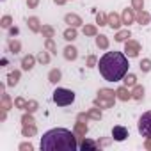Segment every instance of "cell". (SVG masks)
Returning a JSON list of instances; mask_svg holds the SVG:
<instances>
[{
  "label": "cell",
  "mask_w": 151,
  "mask_h": 151,
  "mask_svg": "<svg viewBox=\"0 0 151 151\" xmlns=\"http://www.w3.org/2000/svg\"><path fill=\"white\" fill-rule=\"evenodd\" d=\"M98 68L107 82H119L128 73V57L121 52H107L100 59Z\"/></svg>",
  "instance_id": "cell-1"
},
{
  "label": "cell",
  "mask_w": 151,
  "mask_h": 151,
  "mask_svg": "<svg viewBox=\"0 0 151 151\" xmlns=\"http://www.w3.org/2000/svg\"><path fill=\"white\" fill-rule=\"evenodd\" d=\"M78 147L77 135L66 128H53L48 130L41 137V149L43 151H75Z\"/></svg>",
  "instance_id": "cell-2"
},
{
  "label": "cell",
  "mask_w": 151,
  "mask_h": 151,
  "mask_svg": "<svg viewBox=\"0 0 151 151\" xmlns=\"http://www.w3.org/2000/svg\"><path fill=\"white\" fill-rule=\"evenodd\" d=\"M116 98H117V94L114 91H110V89H100L98 96L94 100V105L100 107V109H110V107H114Z\"/></svg>",
  "instance_id": "cell-3"
},
{
  "label": "cell",
  "mask_w": 151,
  "mask_h": 151,
  "mask_svg": "<svg viewBox=\"0 0 151 151\" xmlns=\"http://www.w3.org/2000/svg\"><path fill=\"white\" fill-rule=\"evenodd\" d=\"M53 101L59 105V107H66V105H71L75 101V93L69 91V89H64V87H57L53 91Z\"/></svg>",
  "instance_id": "cell-4"
},
{
  "label": "cell",
  "mask_w": 151,
  "mask_h": 151,
  "mask_svg": "<svg viewBox=\"0 0 151 151\" xmlns=\"http://www.w3.org/2000/svg\"><path fill=\"white\" fill-rule=\"evenodd\" d=\"M139 133L142 137H151V112H146L139 119Z\"/></svg>",
  "instance_id": "cell-5"
},
{
  "label": "cell",
  "mask_w": 151,
  "mask_h": 151,
  "mask_svg": "<svg viewBox=\"0 0 151 151\" xmlns=\"http://www.w3.org/2000/svg\"><path fill=\"white\" fill-rule=\"evenodd\" d=\"M139 52H140V45H139L137 41L128 39V41L124 43V55H126V57H137Z\"/></svg>",
  "instance_id": "cell-6"
},
{
  "label": "cell",
  "mask_w": 151,
  "mask_h": 151,
  "mask_svg": "<svg viewBox=\"0 0 151 151\" xmlns=\"http://www.w3.org/2000/svg\"><path fill=\"white\" fill-rule=\"evenodd\" d=\"M112 137H114V140H124L126 137H128V130L124 128V126H114L112 128Z\"/></svg>",
  "instance_id": "cell-7"
},
{
  "label": "cell",
  "mask_w": 151,
  "mask_h": 151,
  "mask_svg": "<svg viewBox=\"0 0 151 151\" xmlns=\"http://www.w3.org/2000/svg\"><path fill=\"white\" fill-rule=\"evenodd\" d=\"M64 22H66L69 27H75V29L80 27V25L84 23V22H82V18H80L78 14H73V13H71V14H66V16H64Z\"/></svg>",
  "instance_id": "cell-8"
},
{
  "label": "cell",
  "mask_w": 151,
  "mask_h": 151,
  "mask_svg": "<svg viewBox=\"0 0 151 151\" xmlns=\"http://www.w3.org/2000/svg\"><path fill=\"white\" fill-rule=\"evenodd\" d=\"M121 23H123V20L116 14V13H110V14H107V25H110L114 30H117L119 27H121Z\"/></svg>",
  "instance_id": "cell-9"
},
{
  "label": "cell",
  "mask_w": 151,
  "mask_h": 151,
  "mask_svg": "<svg viewBox=\"0 0 151 151\" xmlns=\"http://www.w3.org/2000/svg\"><path fill=\"white\" fill-rule=\"evenodd\" d=\"M73 132H75V135H77V137H86V133H87V124H86L84 121H78V119H77Z\"/></svg>",
  "instance_id": "cell-10"
},
{
  "label": "cell",
  "mask_w": 151,
  "mask_h": 151,
  "mask_svg": "<svg viewBox=\"0 0 151 151\" xmlns=\"http://www.w3.org/2000/svg\"><path fill=\"white\" fill-rule=\"evenodd\" d=\"M135 13H133V9H124L123 11V16H121V20H123V23L124 25H130V23H133L135 22Z\"/></svg>",
  "instance_id": "cell-11"
},
{
  "label": "cell",
  "mask_w": 151,
  "mask_h": 151,
  "mask_svg": "<svg viewBox=\"0 0 151 151\" xmlns=\"http://www.w3.org/2000/svg\"><path fill=\"white\" fill-rule=\"evenodd\" d=\"M34 62H36V57H32V55H25V57L22 59V69L30 71V69L34 68Z\"/></svg>",
  "instance_id": "cell-12"
},
{
  "label": "cell",
  "mask_w": 151,
  "mask_h": 151,
  "mask_svg": "<svg viewBox=\"0 0 151 151\" xmlns=\"http://www.w3.org/2000/svg\"><path fill=\"white\" fill-rule=\"evenodd\" d=\"M98 142H94V140H91V139H86L84 137V140H82V144H80V147L84 149V151H94V149H98Z\"/></svg>",
  "instance_id": "cell-13"
},
{
  "label": "cell",
  "mask_w": 151,
  "mask_h": 151,
  "mask_svg": "<svg viewBox=\"0 0 151 151\" xmlns=\"http://www.w3.org/2000/svg\"><path fill=\"white\" fill-rule=\"evenodd\" d=\"M116 94H117V98H119L121 101H128V100L132 98V93L128 91V87H126V86H123V87H119V89L116 91Z\"/></svg>",
  "instance_id": "cell-14"
},
{
  "label": "cell",
  "mask_w": 151,
  "mask_h": 151,
  "mask_svg": "<svg viewBox=\"0 0 151 151\" xmlns=\"http://www.w3.org/2000/svg\"><path fill=\"white\" fill-rule=\"evenodd\" d=\"M64 57H66L68 60H75V59L78 57L77 48H75V46H66V48H64Z\"/></svg>",
  "instance_id": "cell-15"
},
{
  "label": "cell",
  "mask_w": 151,
  "mask_h": 151,
  "mask_svg": "<svg viewBox=\"0 0 151 151\" xmlns=\"http://www.w3.org/2000/svg\"><path fill=\"white\" fill-rule=\"evenodd\" d=\"M18 80H20V71H11V73L7 75V86H9V87L16 86Z\"/></svg>",
  "instance_id": "cell-16"
},
{
  "label": "cell",
  "mask_w": 151,
  "mask_h": 151,
  "mask_svg": "<svg viewBox=\"0 0 151 151\" xmlns=\"http://www.w3.org/2000/svg\"><path fill=\"white\" fill-rule=\"evenodd\" d=\"M36 124H23V128H22V133H23V137H34L36 135Z\"/></svg>",
  "instance_id": "cell-17"
},
{
  "label": "cell",
  "mask_w": 151,
  "mask_h": 151,
  "mask_svg": "<svg viewBox=\"0 0 151 151\" xmlns=\"http://www.w3.org/2000/svg\"><path fill=\"white\" fill-rule=\"evenodd\" d=\"M135 20L140 23V25H146V23H149V20H151V16L146 13V11H139L137 13V16H135Z\"/></svg>",
  "instance_id": "cell-18"
},
{
  "label": "cell",
  "mask_w": 151,
  "mask_h": 151,
  "mask_svg": "<svg viewBox=\"0 0 151 151\" xmlns=\"http://www.w3.org/2000/svg\"><path fill=\"white\" fill-rule=\"evenodd\" d=\"M29 29L32 30V32H41V25H39V20L36 18V16H32V18H29Z\"/></svg>",
  "instance_id": "cell-19"
},
{
  "label": "cell",
  "mask_w": 151,
  "mask_h": 151,
  "mask_svg": "<svg viewBox=\"0 0 151 151\" xmlns=\"http://www.w3.org/2000/svg\"><path fill=\"white\" fill-rule=\"evenodd\" d=\"M96 46L101 48V50H107V48H109V39H107V36H103V34L96 36Z\"/></svg>",
  "instance_id": "cell-20"
},
{
  "label": "cell",
  "mask_w": 151,
  "mask_h": 151,
  "mask_svg": "<svg viewBox=\"0 0 151 151\" xmlns=\"http://www.w3.org/2000/svg\"><path fill=\"white\" fill-rule=\"evenodd\" d=\"M142 96H144V87H142V86H133L132 98H133V100H142Z\"/></svg>",
  "instance_id": "cell-21"
},
{
  "label": "cell",
  "mask_w": 151,
  "mask_h": 151,
  "mask_svg": "<svg viewBox=\"0 0 151 151\" xmlns=\"http://www.w3.org/2000/svg\"><path fill=\"white\" fill-rule=\"evenodd\" d=\"M64 39H66V41L77 39V29H75V27H69L68 30H64Z\"/></svg>",
  "instance_id": "cell-22"
},
{
  "label": "cell",
  "mask_w": 151,
  "mask_h": 151,
  "mask_svg": "<svg viewBox=\"0 0 151 151\" xmlns=\"http://www.w3.org/2000/svg\"><path fill=\"white\" fill-rule=\"evenodd\" d=\"M123 82H124V86L126 87H133V86H137V78H135V75H124V78H123Z\"/></svg>",
  "instance_id": "cell-23"
},
{
  "label": "cell",
  "mask_w": 151,
  "mask_h": 151,
  "mask_svg": "<svg viewBox=\"0 0 151 151\" xmlns=\"http://www.w3.org/2000/svg\"><path fill=\"white\" fill-rule=\"evenodd\" d=\"M48 80H50L52 84H57V82L60 80V71H59V69H52V71L48 73Z\"/></svg>",
  "instance_id": "cell-24"
},
{
  "label": "cell",
  "mask_w": 151,
  "mask_h": 151,
  "mask_svg": "<svg viewBox=\"0 0 151 151\" xmlns=\"http://www.w3.org/2000/svg\"><path fill=\"white\" fill-rule=\"evenodd\" d=\"M87 116H89V119L100 121V119H101V110H100V107H96V109H91V110L87 112Z\"/></svg>",
  "instance_id": "cell-25"
},
{
  "label": "cell",
  "mask_w": 151,
  "mask_h": 151,
  "mask_svg": "<svg viewBox=\"0 0 151 151\" xmlns=\"http://www.w3.org/2000/svg\"><path fill=\"white\" fill-rule=\"evenodd\" d=\"M11 107H13V101H11L9 94L4 93V94H2V109H4V110H9Z\"/></svg>",
  "instance_id": "cell-26"
},
{
  "label": "cell",
  "mask_w": 151,
  "mask_h": 151,
  "mask_svg": "<svg viewBox=\"0 0 151 151\" xmlns=\"http://www.w3.org/2000/svg\"><path fill=\"white\" fill-rule=\"evenodd\" d=\"M41 32H43V36H45V37H53V34H55V29H53V27H50V25H43Z\"/></svg>",
  "instance_id": "cell-27"
},
{
  "label": "cell",
  "mask_w": 151,
  "mask_h": 151,
  "mask_svg": "<svg viewBox=\"0 0 151 151\" xmlns=\"http://www.w3.org/2000/svg\"><path fill=\"white\" fill-rule=\"evenodd\" d=\"M128 37H130V30H128V29H126V30H119V32L116 34V41H119V43H121V41H126Z\"/></svg>",
  "instance_id": "cell-28"
},
{
  "label": "cell",
  "mask_w": 151,
  "mask_h": 151,
  "mask_svg": "<svg viewBox=\"0 0 151 151\" xmlns=\"http://www.w3.org/2000/svg\"><path fill=\"white\" fill-rule=\"evenodd\" d=\"M20 48H22L20 41H16V39H9V50H11L13 53H18V52H20Z\"/></svg>",
  "instance_id": "cell-29"
},
{
  "label": "cell",
  "mask_w": 151,
  "mask_h": 151,
  "mask_svg": "<svg viewBox=\"0 0 151 151\" xmlns=\"http://www.w3.org/2000/svg\"><path fill=\"white\" fill-rule=\"evenodd\" d=\"M84 34L86 36H98V30H96L94 25H86L84 27Z\"/></svg>",
  "instance_id": "cell-30"
},
{
  "label": "cell",
  "mask_w": 151,
  "mask_h": 151,
  "mask_svg": "<svg viewBox=\"0 0 151 151\" xmlns=\"http://www.w3.org/2000/svg\"><path fill=\"white\" fill-rule=\"evenodd\" d=\"M139 66H140V69H142L144 73H147V71H151V60H149V59H142Z\"/></svg>",
  "instance_id": "cell-31"
},
{
  "label": "cell",
  "mask_w": 151,
  "mask_h": 151,
  "mask_svg": "<svg viewBox=\"0 0 151 151\" xmlns=\"http://www.w3.org/2000/svg\"><path fill=\"white\" fill-rule=\"evenodd\" d=\"M22 123H23V124H36V121H34V117H32V114H30V112L23 114V117H22Z\"/></svg>",
  "instance_id": "cell-32"
},
{
  "label": "cell",
  "mask_w": 151,
  "mask_h": 151,
  "mask_svg": "<svg viewBox=\"0 0 151 151\" xmlns=\"http://www.w3.org/2000/svg\"><path fill=\"white\" fill-rule=\"evenodd\" d=\"M37 60H39L41 64H48V62H50V55H48L46 52H39V55H37Z\"/></svg>",
  "instance_id": "cell-33"
},
{
  "label": "cell",
  "mask_w": 151,
  "mask_h": 151,
  "mask_svg": "<svg viewBox=\"0 0 151 151\" xmlns=\"http://www.w3.org/2000/svg\"><path fill=\"white\" fill-rule=\"evenodd\" d=\"M11 23H13V18L11 16H4L2 20H0V25H2L4 29H11Z\"/></svg>",
  "instance_id": "cell-34"
},
{
  "label": "cell",
  "mask_w": 151,
  "mask_h": 151,
  "mask_svg": "<svg viewBox=\"0 0 151 151\" xmlns=\"http://www.w3.org/2000/svg\"><path fill=\"white\" fill-rule=\"evenodd\" d=\"M46 48H48L52 53H57V46H55V43H53L52 37H46Z\"/></svg>",
  "instance_id": "cell-35"
},
{
  "label": "cell",
  "mask_w": 151,
  "mask_h": 151,
  "mask_svg": "<svg viewBox=\"0 0 151 151\" xmlns=\"http://www.w3.org/2000/svg\"><path fill=\"white\" fill-rule=\"evenodd\" d=\"M27 103H29V101H25L23 98H16V100H14V107H16V109H23V110H25V109H27Z\"/></svg>",
  "instance_id": "cell-36"
},
{
  "label": "cell",
  "mask_w": 151,
  "mask_h": 151,
  "mask_svg": "<svg viewBox=\"0 0 151 151\" xmlns=\"http://www.w3.org/2000/svg\"><path fill=\"white\" fill-rule=\"evenodd\" d=\"M37 107H39V105H37V101H34V100H30V101L27 103V109H25V110L32 114V112H36V110H37Z\"/></svg>",
  "instance_id": "cell-37"
},
{
  "label": "cell",
  "mask_w": 151,
  "mask_h": 151,
  "mask_svg": "<svg viewBox=\"0 0 151 151\" xmlns=\"http://www.w3.org/2000/svg\"><path fill=\"white\" fill-rule=\"evenodd\" d=\"M96 22H98L100 25H107V14H105V13H98V14H96Z\"/></svg>",
  "instance_id": "cell-38"
},
{
  "label": "cell",
  "mask_w": 151,
  "mask_h": 151,
  "mask_svg": "<svg viewBox=\"0 0 151 151\" xmlns=\"http://www.w3.org/2000/svg\"><path fill=\"white\" fill-rule=\"evenodd\" d=\"M32 149H34V146L30 142H22L20 144V151H32Z\"/></svg>",
  "instance_id": "cell-39"
},
{
  "label": "cell",
  "mask_w": 151,
  "mask_h": 151,
  "mask_svg": "<svg viewBox=\"0 0 151 151\" xmlns=\"http://www.w3.org/2000/svg\"><path fill=\"white\" fill-rule=\"evenodd\" d=\"M132 6H133V9H137V11H142L144 2H142V0H132Z\"/></svg>",
  "instance_id": "cell-40"
},
{
  "label": "cell",
  "mask_w": 151,
  "mask_h": 151,
  "mask_svg": "<svg viewBox=\"0 0 151 151\" xmlns=\"http://www.w3.org/2000/svg\"><path fill=\"white\" fill-rule=\"evenodd\" d=\"M87 66H89V68H94V66H96V57H94V55H89V57H87Z\"/></svg>",
  "instance_id": "cell-41"
},
{
  "label": "cell",
  "mask_w": 151,
  "mask_h": 151,
  "mask_svg": "<svg viewBox=\"0 0 151 151\" xmlns=\"http://www.w3.org/2000/svg\"><path fill=\"white\" fill-rule=\"evenodd\" d=\"M37 4H39V0H27V6L29 7H36Z\"/></svg>",
  "instance_id": "cell-42"
},
{
  "label": "cell",
  "mask_w": 151,
  "mask_h": 151,
  "mask_svg": "<svg viewBox=\"0 0 151 151\" xmlns=\"http://www.w3.org/2000/svg\"><path fill=\"white\" fill-rule=\"evenodd\" d=\"M144 147H146V149H151V137H147V139H146V142H144Z\"/></svg>",
  "instance_id": "cell-43"
},
{
  "label": "cell",
  "mask_w": 151,
  "mask_h": 151,
  "mask_svg": "<svg viewBox=\"0 0 151 151\" xmlns=\"http://www.w3.org/2000/svg\"><path fill=\"white\" fill-rule=\"evenodd\" d=\"M53 2H55L57 6H62V4H66V0H53Z\"/></svg>",
  "instance_id": "cell-44"
},
{
  "label": "cell",
  "mask_w": 151,
  "mask_h": 151,
  "mask_svg": "<svg viewBox=\"0 0 151 151\" xmlns=\"http://www.w3.org/2000/svg\"><path fill=\"white\" fill-rule=\"evenodd\" d=\"M9 32H11V36H16V34H18V29H16V27H14V29H11V30H9Z\"/></svg>",
  "instance_id": "cell-45"
}]
</instances>
